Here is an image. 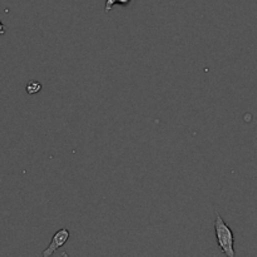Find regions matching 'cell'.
<instances>
[{
  "label": "cell",
  "instance_id": "5",
  "mask_svg": "<svg viewBox=\"0 0 257 257\" xmlns=\"http://www.w3.org/2000/svg\"><path fill=\"white\" fill-rule=\"evenodd\" d=\"M3 34H6V27H4V24L0 21V36H3Z\"/></svg>",
  "mask_w": 257,
  "mask_h": 257
},
{
  "label": "cell",
  "instance_id": "1",
  "mask_svg": "<svg viewBox=\"0 0 257 257\" xmlns=\"http://www.w3.org/2000/svg\"><path fill=\"white\" fill-rule=\"evenodd\" d=\"M214 233H216L217 243H218L219 249L227 257H234V234L232 229L229 228L228 224L223 221L219 213H216V219H214Z\"/></svg>",
  "mask_w": 257,
  "mask_h": 257
},
{
  "label": "cell",
  "instance_id": "3",
  "mask_svg": "<svg viewBox=\"0 0 257 257\" xmlns=\"http://www.w3.org/2000/svg\"><path fill=\"white\" fill-rule=\"evenodd\" d=\"M132 0H106V6H104V12L106 13H108L109 11H112V8H113L116 4H119V6H123V7H127L129 3H131Z\"/></svg>",
  "mask_w": 257,
  "mask_h": 257
},
{
  "label": "cell",
  "instance_id": "4",
  "mask_svg": "<svg viewBox=\"0 0 257 257\" xmlns=\"http://www.w3.org/2000/svg\"><path fill=\"white\" fill-rule=\"evenodd\" d=\"M26 91H27V93L31 94V96H33V94L39 93V92L42 91V84L37 81H31L28 84H27Z\"/></svg>",
  "mask_w": 257,
  "mask_h": 257
},
{
  "label": "cell",
  "instance_id": "2",
  "mask_svg": "<svg viewBox=\"0 0 257 257\" xmlns=\"http://www.w3.org/2000/svg\"><path fill=\"white\" fill-rule=\"evenodd\" d=\"M69 237H71V232H69L67 228H62V229H59V231H57L56 233H54V236L52 237L51 243H49V246L44 249L43 253H42V256L43 257L52 256V254H53L57 249H59L61 247H63L64 244L67 243V241L69 239Z\"/></svg>",
  "mask_w": 257,
  "mask_h": 257
}]
</instances>
